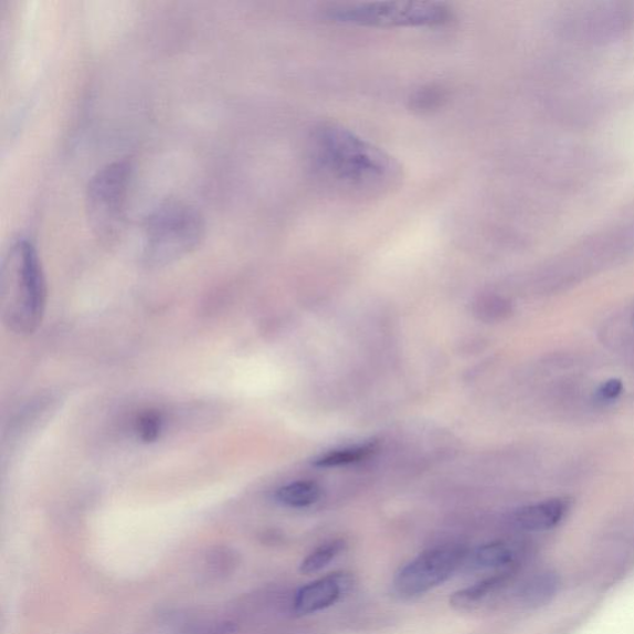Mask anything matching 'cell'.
Returning <instances> with one entry per match:
<instances>
[{"instance_id":"14","label":"cell","mask_w":634,"mask_h":634,"mask_svg":"<svg viewBox=\"0 0 634 634\" xmlns=\"http://www.w3.org/2000/svg\"><path fill=\"white\" fill-rule=\"evenodd\" d=\"M346 548L344 540H332L313 551L311 554L306 557L300 566V571L304 574H315L330 564L337 557H339Z\"/></svg>"},{"instance_id":"6","label":"cell","mask_w":634,"mask_h":634,"mask_svg":"<svg viewBox=\"0 0 634 634\" xmlns=\"http://www.w3.org/2000/svg\"><path fill=\"white\" fill-rule=\"evenodd\" d=\"M465 556L458 548L427 550L399 570L394 589L402 598L424 595L452 578L462 568Z\"/></svg>"},{"instance_id":"11","label":"cell","mask_w":634,"mask_h":634,"mask_svg":"<svg viewBox=\"0 0 634 634\" xmlns=\"http://www.w3.org/2000/svg\"><path fill=\"white\" fill-rule=\"evenodd\" d=\"M321 497V488L313 480H295L277 490L278 503L290 508H306L315 505Z\"/></svg>"},{"instance_id":"9","label":"cell","mask_w":634,"mask_h":634,"mask_svg":"<svg viewBox=\"0 0 634 634\" xmlns=\"http://www.w3.org/2000/svg\"><path fill=\"white\" fill-rule=\"evenodd\" d=\"M518 557L514 546L496 541L466 553L462 567L467 571L505 570L513 568Z\"/></svg>"},{"instance_id":"17","label":"cell","mask_w":634,"mask_h":634,"mask_svg":"<svg viewBox=\"0 0 634 634\" xmlns=\"http://www.w3.org/2000/svg\"><path fill=\"white\" fill-rule=\"evenodd\" d=\"M623 392V384L620 380H610L603 383L599 390V395L606 401L616 399Z\"/></svg>"},{"instance_id":"12","label":"cell","mask_w":634,"mask_h":634,"mask_svg":"<svg viewBox=\"0 0 634 634\" xmlns=\"http://www.w3.org/2000/svg\"><path fill=\"white\" fill-rule=\"evenodd\" d=\"M374 452V443L336 448L317 457L314 465L323 468L351 465L362 462V459L370 457Z\"/></svg>"},{"instance_id":"5","label":"cell","mask_w":634,"mask_h":634,"mask_svg":"<svg viewBox=\"0 0 634 634\" xmlns=\"http://www.w3.org/2000/svg\"><path fill=\"white\" fill-rule=\"evenodd\" d=\"M327 17L337 23L368 28H419L443 25L452 12L443 3L376 2L334 6Z\"/></svg>"},{"instance_id":"7","label":"cell","mask_w":634,"mask_h":634,"mask_svg":"<svg viewBox=\"0 0 634 634\" xmlns=\"http://www.w3.org/2000/svg\"><path fill=\"white\" fill-rule=\"evenodd\" d=\"M353 585L352 578L346 572H335L302 588L294 599V611L298 615H311L329 609L340 601Z\"/></svg>"},{"instance_id":"8","label":"cell","mask_w":634,"mask_h":634,"mask_svg":"<svg viewBox=\"0 0 634 634\" xmlns=\"http://www.w3.org/2000/svg\"><path fill=\"white\" fill-rule=\"evenodd\" d=\"M570 500L556 498L517 510L514 516L516 527L526 531H546L556 528L567 516Z\"/></svg>"},{"instance_id":"15","label":"cell","mask_w":634,"mask_h":634,"mask_svg":"<svg viewBox=\"0 0 634 634\" xmlns=\"http://www.w3.org/2000/svg\"><path fill=\"white\" fill-rule=\"evenodd\" d=\"M161 418L155 412L142 414L138 419L137 432L145 443H152L159 437L161 432Z\"/></svg>"},{"instance_id":"16","label":"cell","mask_w":634,"mask_h":634,"mask_svg":"<svg viewBox=\"0 0 634 634\" xmlns=\"http://www.w3.org/2000/svg\"><path fill=\"white\" fill-rule=\"evenodd\" d=\"M444 98L442 91L434 87L423 88L416 92L413 97V107L415 109H432L435 108Z\"/></svg>"},{"instance_id":"4","label":"cell","mask_w":634,"mask_h":634,"mask_svg":"<svg viewBox=\"0 0 634 634\" xmlns=\"http://www.w3.org/2000/svg\"><path fill=\"white\" fill-rule=\"evenodd\" d=\"M131 163L117 160L99 169L88 182L86 212L92 233L104 244L115 243L127 221Z\"/></svg>"},{"instance_id":"1","label":"cell","mask_w":634,"mask_h":634,"mask_svg":"<svg viewBox=\"0 0 634 634\" xmlns=\"http://www.w3.org/2000/svg\"><path fill=\"white\" fill-rule=\"evenodd\" d=\"M309 152L317 179L345 197L380 198L402 180L394 158L337 123H321L313 130Z\"/></svg>"},{"instance_id":"2","label":"cell","mask_w":634,"mask_h":634,"mask_svg":"<svg viewBox=\"0 0 634 634\" xmlns=\"http://www.w3.org/2000/svg\"><path fill=\"white\" fill-rule=\"evenodd\" d=\"M46 281L34 244L18 240L9 249L0 275V308L4 325L18 335H30L43 321Z\"/></svg>"},{"instance_id":"10","label":"cell","mask_w":634,"mask_h":634,"mask_svg":"<svg viewBox=\"0 0 634 634\" xmlns=\"http://www.w3.org/2000/svg\"><path fill=\"white\" fill-rule=\"evenodd\" d=\"M507 575V572H500V574L479 581L473 587L459 590L450 599V603L457 610L475 609L505 585Z\"/></svg>"},{"instance_id":"13","label":"cell","mask_w":634,"mask_h":634,"mask_svg":"<svg viewBox=\"0 0 634 634\" xmlns=\"http://www.w3.org/2000/svg\"><path fill=\"white\" fill-rule=\"evenodd\" d=\"M558 588L559 580L553 572H541L527 582L521 599L530 606H541L556 596Z\"/></svg>"},{"instance_id":"3","label":"cell","mask_w":634,"mask_h":634,"mask_svg":"<svg viewBox=\"0 0 634 634\" xmlns=\"http://www.w3.org/2000/svg\"><path fill=\"white\" fill-rule=\"evenodd\" d=\"M201 213L187 203L168 202L150 214L142 226L141 258L160 268L197 250L204 236Z\"/></svg>"}]
</instances>
